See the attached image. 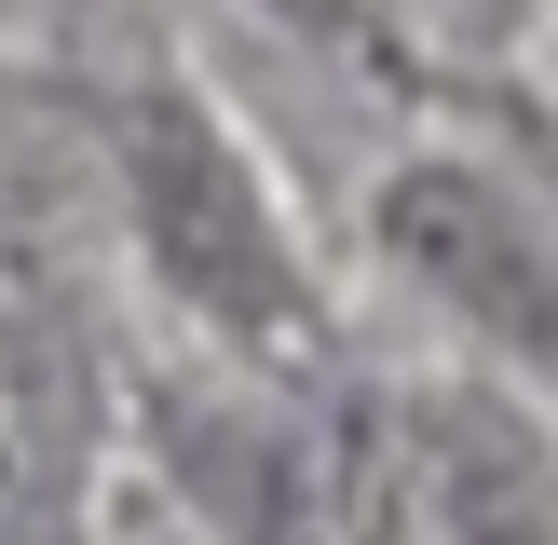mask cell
Here are the masks:
<instances>
[{
	"label": "cell",
	"mask_w": 558,
	"mask_h": 545,
	"mask_svg": "<svg viewBox=\"0 0 558 545\" xmlns=\"http://www.w3.org/2000/svg\"><path fill=\"white\" fill-rule=\"evenodd\" d=\"M381 232H396V259L423 272L477 341L558 368V245L532 232L518 191H490L477 164H409V178L381 191Z\"/></svg>",
	"instance_id": "2"
},
{
	"label": "cell",
	"mask_w": 558,
	"mask_h": 545,
	"mask_svg": "<svg viewBox=\"0 0 558 545\" xmlns=\"http://www.w3.org/2000/svg\"><path fill=\"white\" fill-rule=\"evenodd\" d=\"M436 518L450 545H558V463L518 409H436Z\"/></svg>",
	"instance_id": "3"
},
{
	"label": "cell",
	"mask_w": 558,
	"mask_h": 545,
	"mask_svg": "<svg viewBox=\"0 0 558 545\" xmlns=\"http://www.w3.org/2000/svg\"><path fill=\"white\" fill-rule=\"evenodd\" d=\"M287 27H314V41H381V0H272Z\"/></svg>",
	"instance_id": "4"
},
{
	"label": "cell",
	"mask_w": 558,
	"mask_h": 545,
	"mask_svg": "<svg viewBox=\"0 0 558 545\" xmlns=\"http://www.w3.org/2000/svg\"><path fill=\"white\" fill-rule=\"evenodd\" d=\"M123 178H136V232H150L163 287L205 327H232V341H300L314 327V287H300V245L272 218L259 164L191 96H136L123 109Z\"/></svg>",
	"instance_id": "1"
}]
</instances>
